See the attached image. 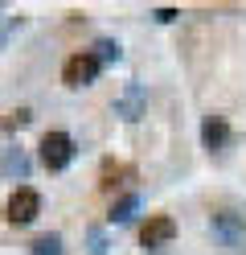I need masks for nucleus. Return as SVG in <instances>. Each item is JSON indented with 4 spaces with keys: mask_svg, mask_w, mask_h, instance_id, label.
<instances>
[{
    "mask_svg": "<svg viewBox=\"0 0 246 255\" xmlns=\"http://www.w3.org/2000/svg\"><path fill=\"white\" fill-rule=\"evenodd\" d=\"M209 231L226 251L246 247V210H238V206H218L209 214Z\"/></svg>",
    "mask_w": 246,
    "mask_h": 255,
    "instance_id": "obj_1",
    "label": "nucleus"
},
{
    "mask_svg": "<svg viewBox=\"0 0 246 255\" xmlns=\"http://www.w3.org/2000/svg\"><path fill=\"white\" fill-rule=\"evenodd\" d=\"M98 70H103V62L94 58V50H78V54H70L66 58V66H62V83L66 87H90L94 78H98Z\"/></svg>",
    "mask_w": 246,
    "mask_h": 255,
    "instance_id": "obj_2",
    "label": "nucleus"
},
{
    "mask_svg": "<svg viewBox=\"0 0 246 255\" xmlns=\"http://www.w3.org/2000/svg\"><path fill=\"white\" fill-rule=\"evenodd\" d=\"M70 161H74V140L66 132H45L41 136V165L49 173H62Z\"/></svg>",
    "mask_w": 246,
    "mask_h": 255,
    "instance_id": "obj_3",
    "label": "nucleus"
},
{
    "mask_svg": "<svg viewBox=\"0 0 246 255\" xmlns=\"http://www.w3.org/2000/svg\"><path fill=\"white\" fill-rule=\"evenodd\" d=\"M37 214H41V194H37V189H29V185H21V189L8 198V206H4V218L16 222V227L33 222Z\"/></svg>",
    "mask_w": 246,
    "mask_h": 255,
    "instance_id": "obj_4",
    "label": "nucleus"
},
{
    "mask_svg": "<svg viewBox=\"0 0 246 255\" xmlns=\"http://www.w3.org/2000/svg\"><path fill=\"white\" fill-rule=\"evenodd\" d=\"M144 111H148V87L144 83H127L119 91V99H115V116L127 120V124H136Z\"/></svg>",
    "mask_w": 246,
    "mask_h": 255,
    "instance_id": "obj_5",
    "label": "nucleus"
},
{
    "mask_svg": "<svg viewBox=\"0 0 246 255\" xmlns=\"http://www.w3.org/2000/svg\"><path fill=\"white\" fill-rule=\"evenodd\" d=\"M172 235H176V222H172L168 214H152V218L144 222V231H140V243H144L148 251H160V247L172 243Z\"/></svg>",
    "mask_w": 246,
    "mask_h": 255,
    "instance_id": "obj_6",
    "label": "nucleus"
},
{
    "mask_svg": "<svg viewBox=\"0 0 246 255\" xmlns=\"http://www.w3.org/2000/svg\"><path fill=\"white\" fill-rule=\"evenodd\" d=\"M29 169H33V161H29L25 148H4L0 152V173H4L8 181H25Z\"/></svg>",
    "mask_w": 246,
    "mask_h": 255,
    "instance_id": "obj_7",
    "label": "nucleus"
},
{
    "mask_svg": "<svg viewBox=\"0 0 246 255\" xmlns=\"http://www.w3.org/2000/svg\"><path fill=\"white\" fill-rule=\"evenodd\" d=\"M201 144H205L209 152H218V148L230 144V124H226L222 116H205V120H201Z\"/></svg>",
    "mask_w": 246,
    "mask_h": 255,
    "instance_id": "obj_8",
    "label": "nucleus"
},
{
    "mask_svg": "<svg viewBox=\"0 0 246 255\" xmlns=\"http://www.w3.org/2000/svg\"><path fill=\"white\" fill-rule=\"evenodd\" d=\"M136 210H140V194H123L119 202H115L111 206V222H131V218H136Z\"/></svg>",
    "mask_w": 246,
    "mask_h": 255,
    "instance_id": "obj_9",
    "label": "nucleus"
},
{
    "mask_svg": "<svg viewBox=\"0 0 246 255\" xmlns=\"http://www.w3.org/2000/svg\"><path fill=\"white\" fill-rule=\"evenodd\" d=\"M29 255H66L62 235H37V239L29 243Z\"/></svg>",
    "mask_w": 246,
    "mask_h": 255,
    "instance_id": "obj_10",
    "label": "nucleus"
},
{
    "mask_svg": "<svg viewBox=\"0 0 246 255\" xmlns=\"http://www.w3.org/2000/svg\"><path fill=\"white\" fill-rule=\"evenodd\" d=\"M119 54H123L119 41H111V37H98V41H94V58H98V62H119Z\"/></svg>",
    "mask_w": 246,
    "mask_h": 255,
    "instance_id": "obj_11",
    "label": "nucleus"
},
{
    "mask_svg": "<svg viewBox=\"0 0 246 255\" xmlns=\"http://www.w3.org/2000/svg\"><path fill=\"white\" fill-rule=\"evenodd\" d=\"M86 255H107V235L98 231V227L86 231Z\"/></svg>",
    "mask_w": 246,
    "mask_h": 255,
    "instance_id": "obj_12",
    "label": "nucleus"
},
{
    "mask_svg": "<svg viewBox=\"0 0 246 255\" xmlns=\"http://www.w3.org/2000/svg\"><path fill=\"white\" fill-rule=\"evenodd\" d=\"M33 116H29V107H16V111H8L4 116V132H16V128H25Z\"/></svg>",
    "mask_w": 246,
    "mask_h": 255,
    "instance_id": "obj_13",
    "label": "nucleus"
},
{
    "mask_svg": "<svg viewBox=\"0 0 246 255\" xmlns=\"http://www.w3.org/2000/svg\"><path fill=\"white\" fill-rule=\"evenodd\" d=\"M152 17H156L160 25H168V21H176V8H156V12H152Z\"/></svg>",
    "mask_w": 246,
    "mask_h": 255,
    "instance_id": "obj_14",
    "label": "nucleus"
}]
</instances>
